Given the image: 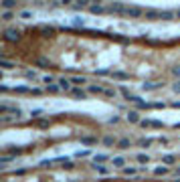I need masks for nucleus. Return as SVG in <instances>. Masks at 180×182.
<instances>
[{
  "mask_svg": "<svg viewBox=\"0 0 180 182\" xmlns=\"http://www.w3.org/2000/svg\"><path fill=\"white\" fill-rule=\"evenodd\" d=\"M81 144H85V146H93V144H97V138H93V136H83V138H81Z\"/></svg>",
  "mask_w": 180,
  "mask_h": 182,
  "instance_id": "17",
  "label": "nucleus"
},
{
  "mask_svg": "<svg viewBox=\"0 0 180 182\" xmlns=\"http://www.w3.org/2000/svg\"><path fill=\"white\" fill-rule=\"evenodd\" d=\"M4 41H8V43H18V41H20V33H18L16 28H6V31H4Z\"/></svg>",
  "mask_w": 180,
  "mask_h": 182,
  "instance_id": "1",
  "label": "nucleus"
},
{
  "mask_svg": "<svg viewBox=\"0 0 180 182\" xmlns=\"http://www.w3.org/2000/svg\"><path fill=\"white\" fill-rule=\"evenodd\" d=\"M172 89L176 91V93H180V81H176V83H174V85H172Z\"/></svg>",
  "mask_w": 180,
  "mask_h": 182,
  "instance_id": "45",
  "label": "nucleus"
},
{
  "mask_svg": "<svg viewBox=\"0 0 180 182\" xmlns=\"http://www.w3.org/2000/svg\"><path fill=\"white\" fill-rule=\"evenodd\" d=\"M39 67H51V63H49V59H45V57H39L37 61H35Z\"/></svg>",
  "mask_w": 180,
  "mask_h": 182,
  "instance_id": "26",
  "label": "nucleus"
},
{
  "mask_svg": "<svg viewBox=\"0 0 180 182\" xmlns=\"http://www.w3.org/2000/svg\"><path fill=\"white\" fill-rule=\"evenodd\" d=\"M89 93H105L101 85H89Z\"/></svg>",
  "mask_w": 180,
  "mask_h": 182,
  "instance_id": "29",
  "label": "nucleus"
},
{
  "mask_svg": "<svg viewBox=\"0 0 180 182\" xmlns=\"http://www.w3.org/2000/svg\"><path fill=\"white\" fill-rule=\"evenodd\" d=\"M109 124H120V117H115V115H113V117H109Z\"/></svg>",
  "mask_w": 180,
  "mask_h": 182,
  "instance_id": "47",
  "label": "nucleus"
},
{
  "mask_svg": "<svg viewBox=\"0 0 180 182\" xmlns=\"http://www.w3.org/2000/svg\"><path fill=\"white\" fill-rule=\"evenodd\" d=\"M14 158H16V156H12V154H4V156H2V158H0V168H2V170H4V166H6V164H8V162H12V160H14Z\"/></svg>",
  "mask_w": 180,
  "mask_h": 182,
  "instance_id": "11",
  "label": "nucleus"
},
{
  "mask_svg": "<svg viewBox=\"0 0 180 182\" xmlns=\"http://www.w3.org/2000/svg\"><path fill=\"white\" fill-rule=\"evenodd\" d=\"M33 87H26V85H18V87H14V93H31Z\"/></svg>",
  "mask_w": 180,
  "mask_h": 182,
  "instance_id": "25",
  "label": "nucleus"
},
{
  "mask_svg": "<svg viewBox=\"0 0 180 182\" xmlns=\"http://www.w3.org/2000/svg\"><path fill=\"white\" fill-rule=\"evenodd\" d=\"M128 122H132V124H140L142 122L140 115H138V111H128Z\"/></svg>",
  "mask_w": 180,
  "mask_h": 182,
  "instance_id": "13",
  "label": "nucleus"
},
{
  "mask_svg": "<svg viewBox=\"0 0 180 182\" xmlns=\"http://www.w3.org/2000/svg\"><path fill=\"white\" fill-rule=\"evenodd\" d=\"M174 16H176V14H174V12H170V10H164V12H160V18H162V20H172Z\"/></svg>",
  "mask_w": 180,
  "mask_h": 182,
  "instance_id": "21",
  "label": "nucleus"
},
{
  "mask_svg": "<svg viewBox=\"0 0 180 182\" xmlns=\"http://www.w3.org/2000/svg\"><path fill=\"white\" fill-rule=\"evenodd\" d=\"M176 16H178V18H180V8H178V12H176Z\"/></svg>",
  "mask_w": 180,
  "mask_h": 182,
  "instance_id": "48",
  "label": "nucleus"
},
{
  "mask_svg": "<svg viewBox=\"0 0 180 182\" xmlns=\"http://www.w3.org/2000/svg\"><path fill=\"white\" fill-rule=\"evenodd\" d=\"M2 20H12V12L10 10H2Z\"/></svg>",
  "mask_w": 180,
  "mask_h": 182,
  "instance_id": "34",
  "label": "nucleus"
},
{
  "mask_svg": "<svg viewBox=\"0 0 180 182\" xmlns=\"http://www.w3.org/2000/svg\"><path fill=\"white\" fill-rule=\"evenodd\" d=\"M95 75H109V69H99L95 71Z\"/></svg>",
  "mask_w": 180,
  "mask_h": 182,
  "instance_id": "42",
  "label": "nucleus"
},
{
  "mask_svg": "<svg viewBox=\"0 0 180 182\" xmlns=\"http://www.w3.org/2000/svg\"><path fill=\"white\" fill-rule=\"evenodd\" d=\"M59 87H61V89H65V91H71V89H73V87H71V79L61 77V79H59Z\"/></svg>",
  "mask_w": 180,
  "mask_h": 182,
  "instance_id": "8",
  "label": "nucleus"
},
{
  "mask_svg": "<svg viewBox=\"0 0 180 182\" xmlns=\"http://www.w3.org/2000/svg\"><path fill=\"white\" fill-rule=\"evenodd\" d=\"M43 81H45L47 85H53V81H55V77H53V75H45V77H43Z\"/></svg>",
  "mask_w": 180,
  "mask_h": 182,
  "instance_id": "36",
  "label": "nucleus"
},
{
  "mask_svg": "<svg viewBox=\"0 0 180 182\" xmlns=\"http://www.w3.org/2000/svg\"><path fill=\"white\" fill-rule=\"evenodd\" d=\"M103 95H107V97H115V89H105Z\"/></svg>",
  "mask_w": 180,
  "mask_h": 182,
  "instance_id": "41",
  "label": "nucleus"
},
{
  "mask_svg": "<svg viewBox=\"0 0 180 182\" xmlns=\"http://www.w3.org/2000/svg\"><path fill=\"white\" fill-rule=\"evenodd\" d=\"M166 172H168V166H158V168L154 170L156 176H162V174H166Z\"/></svg>",
  "mask_w": 180,
  "mask_h": 182,
  "instance_id": "30",
  "label": "nucleus"
},
{
  "mask_svg": "<svg viewBox=\"0 0 180 182\" xmlns=\"http://www.w3.org/2000/svg\"><path fill=\"white\" fill-rule=\"evenodd\" d=\"M71 95L77 97V99H85V97H87V93L81 89V87H73V89H71Z\"/></svg>",
  "mask_w": 180,
  "mask_h": 182,
  "instance_id": "6",
  "label": "nucleus"
},
{
  "mask_svg": "<svg viewBox=\"0 0 180 182\" xmlns=\"http://www.w3.org/2000/svg\"><path fill=\"white\" fill-rule=\"evenodd\" d=\"M164 83H158V81H148V83H144L142 85V89L144 91H154V89H160Z\"/></svg>",
  "mask_w": 180,
  "mask_h": 182,
  "instance_id": "4",
  "label": "nucleus"
},
{
  "mask_svg": "<svg viewBox=\"0 0 180 182\" xmlns=\"http://www.w3.org/2000/svg\"><path fill=\"white\" fill-rule=\"evenodd\" d=\"M18 16H20L22 20H28V18H33V12H31V10H22Z\"/></svg>",
  "mask_w": 180,
  "mask_h": 182,
  "instance_id": "31",
  "label": "nucleus"
},
{
  "mask_svg": "<svg viewBox=\"0 0 180 182\" xmlns=\"http://www.w3.org/2000/svg\"><path fill=\"white\" fill-rule=\"evenodd\" d=\"M174 182H180V178H176V180H174Z\"/></svg>",
  "mask_w": 180,
  "mask_h": 182,
  "instance_id": "49",
  "label": "nucleus"
},
{
  "mask_svg": "<svg viewBox=\"0 0 180 182\" xmlns=\"http://www.w3.org/2000/svg\"><path fill=\"white\" fill-rule=\"evenodd\" d=\"M174 77H180V65H176V67H172V71H170Z\"/></svg>",
  "mask_w": 180,
  "mask_h": 182,
  "instance_id": "38",
  "label": "nucleus"
},
{
  "mask_svg": "<svg viewBox=\"0 0 180 182\" xmlns=\"http://www.w3.org/2000/svg\"><path fill=\"white\" fill-rule=\"evenodd\" d=\"M0 111H2V113L10 111V113H14V117H16V119L20 117V109H18V107H8L6 103H2V105H0Z\"/></svg>",
  "mask_w": 180,
  "mask_h": 182,
  "instance_id": "3",
  "label": "nucleus"
},
{
  "mask_svg": "<svg viewBox=\"0 0 180 182\" xmlns=\"http://www.w3.org/2000/svg\"><path fill=\"white\" fill-rule=\"evenodd\" d=\"M107 160H109L107 154H95V156H93V162H95V164H101V162H107Z\"/></svg>",
  "mask_w": 180,
  "mask_h": 182,
  "instance_id": "15",
  "label": "nucleus"
},
{
  "mask_svg": "<svg viewBox=\"0 0 180 182\" xmlns=\"http://www.w3.org/2000/svg\"><path fill=\"white\" fill-rule=\"evenodd\" d=\"M111 164H113L115 168H122V170H124V168H126V158H124V156H115V158L111 160Z\"/></svg>",
  "mask_w": 180,
  "mask_h": 182,
  "instance_id": "5",
  "label": "nucleus"
},
{
  "mask_svg": "<svg viewBox=\"0 0 180 182\" xmlns=\"http://www.w3.org/2000/svg\"><path fill=\"white\" fill-rule=\"evenodd\" d=\"M174 162H176V156H172V154H166V156H162V164L170 166V164H174Z\"/></svg>",
  "mask_w": 180,
  "mask_h": 182,
  "instance_id": "16",
  "label": "nucleus"
},
{
  "mask_svg": "<svg viewBox=\"0 0 180 182\" xmlns=\"http://www.w3.org/2000/svg\"><path fill=\"white\" fill-rule=\"evenodd\" d=\"M111 77H113V79H120V81H126L130 75H128V73H124V71H113V73H111Z\"/></svg>",
  "mask_w": 180,
  "mask_h": 182,
  "instance_id": "14",
  "label": "nucleus"
},
{
  "mask_svg": "<svg viewBox=\"0 0 180 182\" xmlns=\"http://www.w3.org/2000/svg\"><path fill=\"white\" fill-rule=\"evenodd\" d=\"M71 83H75V85L79 87V85H83V83H87V79H85V77H71Z\"/></svg>",
  "mask_w": 180,
  "mask_h": 182,
  "instance_id": "27",
  "label": "nucleus"
},
{
  "mask_svg": "<svg viewBox=\"0 0 180 182\" xmlns=\"http://www.w3.org/2000/svg\"><path fill=\"white\" fill-rule=\"evenodd\" d=\"M73 24H75V26H83V24H85V20H83V18H75V20H73Z\"/></svg>",
  "mask_w": 180,
  "mask_h": 182,
  "instance_id": "39",
  "label": "nucleus"
},
{
  "mask_svg": "<svg viewBox=\"0 0 180 182\" xmlns=\"http://www.w3.org/2000/svg\"><path fill=\"white\" fill-rule=\"evenodd\" d=\"M0 67H2V69H8V71H10V69H16V63H10V61H6L4 57H0Z\"/></svg>",
  "mask_w": 180,
  "mask_h": 182,
  "instance_id": "10",
  "label": "nucleus"
},
{
  "mask_svg": "<svg viewBox=\"0 0 180 182\" xmlns=\"http://www.w3.org/2000/svg\"><path fill=\"white\" fill-rule=\"evenodd\" d=\"M122 172H124L126 176H134V174H136V172H138V170H136L134 166H126V168H124Z\"/></svg>",
  "mask_w": 180,
  "mask_h": 182,
  "instance_id": "28",
  "label": "nucleus"
},
{
  "mask_svg": "<svg viewBox=\"0 0 180 182\" xmlns=\"http://www.w3.org/2000/svg\"><path fill=\"white\" fill-rule=\"evenodd\" d=\"M103 146H107V148H111V146H117V140L113 136H105L103 138Z\"/></svg>",
  "mask_w": 180,
  "mask_h": 182,
  "instance_id": "12",
  "label": "nucleus"
},
{
  "mask_svg": "<svg viewBox=\"0 0 180 182\" xmlns=\"http://www.w3.org/2000/svg\"><path fill=\"white\" fill-rule=\"evenodd\" d=\"M138 146H142V148H150V146H152V140H150V138H142V140H138Z\"/></svg>",
  "mask_w": 180,
  "mask_h": 182,
  "instance_id": "22",
  "label": "nucleus"
},
{
  "mask_svg": "<svg viewBox=\"0 0 180 182\" xmlns=\"http://www.w3.org/2000/svg\"><path fill=\"white\" fill-rule=\"evenodd\" d=\"M89 10L93 12V14H101V12H103L105 8H103L101 4H93V6H89Z\"/></svg>",
  "mask_w": 180,
  "mask_h": 182,
  "instance_id": "24",
  "label": "nucleus"
},
{
  "mask_svg": "<svg viewBox=\"0 0 180 182\" xmlns=\"http://www.w3.org/2000/svg\"><path fill=\"white\" fill-rule=\"evenodd\" d=\"M126 14H128V16L138 18V16H142V14H144V10H142V8H138V6H126Z\"/></svg>",
  "mask_w": 180,
  "mask_h": 182,
  "instance_id": "2",
  "label": "nucleus"
},
{
  "mask_svg": "<svg viewBox=\"0 0 180 182\" xmlns=\"http://www.w3.org/2000/svg\"><path fill=\"white\" fill-rule=\"evenodd\" d=\"M39 128H49V119H39Z\"/></svg>",
  "mask_w": 180,
  "mask_h": 182,
  "instance_id": "40",
  "label": "nucleus"
},
{
  "mask_svg": "<svg viewBox=\"0 0 180 182\" xmlns=\"http://www.w3.org/2000/svg\"><path fill=\"white\" fill-rule=\"evenodd\" d=\"M14 6H16L14 0H2V10H12Z\"/></svg>",
  "mask_w": 180,
  "mask_h": 182,
  "instance_id": "18",
  "label": "nucleus"
},
{
  "mask_svg": "<svg viewBox=\"0 0 180 182\" xmlns=\"http://www.w3.org/2000/svg\"><path fill=\"white\" fill-rule=\"evenodd\" d=\"M162 126H164V124L158 122V119H154V124H152V128H162Z\"/></svg>",
  "mask_w": 180,
  "mask_h": 182,
  "instance_id": "44",
  "label": "nucleus"
},
{
  "mask_svg": "<svg viewBox=\"0 0 180 182\" xmlns=\"http://www.w3.org/2000/svg\"><path fill=\"white\" fill-rule=\"evenodd\" d=\"M24 77L31 79V81H35L37 79V71H24Z\"/></svg>",
  "mask_w": 180,
  "mask_h": 182,
  "instance_id": "33",
  "label": "nucleus"
},
{
  "mask_svg": "<svg viewBox=\"0 0 180 182\" xmlns=\"http://www.w3.org/2000/svg\"><path fill=\"white\" fill-rule=\"evenodd\" d=\"M146 18L148 20H156V18H160V12L158 10H148L146 12Z\"/></svg>",
  "mask_w": 180,
  "mask_h": 182,
  "instance_id": "20",
  "label": "nucleus"
},
{
  "mask_svg": "<svg viewBox=\"0 0 180 182\" xmlns=\"http://www.w3.org/2000/svg\"><path fill=\"white\" fill-rule=\"evenodd\" d=\"M109 12H124V14H126V6H124L122 2H115V4L109 6Z\"/></svg>",
  "mask_w": 180,
  "mask_h": 182,
  "instance_id": "9",
  "label": "nucleus"
},
{
  "mask_svg": "<svg viewBox=\"0 0 180 182\" xmlns=\"http://www.w3.org/2000/svg\"><path fill=\"white\" fill-rule=\"evenodd\" d=\"M59 89H61V87H59V85H55V83H53V85H47V91H51V93H57Z\"/></svg>",
  "mask_w": 180,
  "mask_h": 182,
  "instance_id": "37",
  "label": "nucleus"
},
{
  "mask_svg": "<svg viewBox=\"0 0 180 182\" xmlns=\"http://www.w3.org/2000/svg\"><path fill=\"white\" fill-rule=\"evenodd\" d=\"M130 146H132V140H130V138H122V140H117V148H120V150H128Z\"/></svg>",
  "mask_w": 180,
  "mask_h": 182,
  "instance_id": "7",
  "label": "nucleus"
},
{
  "mask_svg": "<svg viewBox=\"0 0 180 182\" xmlns=\"http://www.w3.org/2000/svg\"><path fill=\"white\" fill-rule=\"evenodd\" d=\"M136 160H138L140 164H148V162H150V156H148V154H138Z\"/></svg>",
  "mask_w": 180,
  "mask_h": 182,
  "instance_id": "23",
  "label": "nucleus"
},
{
  "mask_svg": "<svg viewBox=\"0 0 180 182\" xmlns=\"http://www.w3.org/2000/svg\"><path fill=\"white\" fill-rule=\"evenodd\" d=\"M41 33H43V37H53L55 35V28L53 26H41Z\"/></svg>",
  "mask_w": 180,
  "mask_h": 182,
  "instance_id": "19",
  "label": "nucleus"
},
{
  "mask_svg": "<svg viewBox=\"0 0 180 182\" xmlns=\"http://www.w3.org/2000/svg\"><path fill=\"white\" fill-rule=\"evenodd\" d=\"M93 168H95L99 174H107V172H109V170H107L105 166H101V164H93Z\"/></svg>",
  "mask_w": 180,
  "mask_h": 182,
  "instance_id": "32",
  "label": "nucleus"
},
{
  "mask_svg": "<svg viewBox=\"0 0 180 182\" xmlns=\"http://www.w3.org/2000/svg\"><path fill=\"white\" fill-rule=\"evenodd\" d=\"M43 93V89H39V87H33V91H31V95H41Z\"/></svg>",
  "mask_w": 180,
  "mask_h": 182,
  "instance_id": "43",
  "label": "nucleus"
},
{
  "mask_svg": "<svg viewBox=\"0 0 180 182\" xmlns=\"http://www.w3.org/2000/svg\"><path fill=\"white\" fill-rule=\"evenodd\" d=\"M41 113H43V111H41V109H35V111H33V113H31V115H33V117H39V115H41Z\"/></svg>",
  "mask_w": 180,
  "mask_h": 182,
  "instance_id": "46",
  "label": "nucleus"
},
{
  "mask_svg": "<svg viewBox=\"0 0 180 182\" xmlns=\"http://www.w3.org/2000/svg\"><path fill=\"white\" fill-rule=\"evenodd\" d=\"M152 124H154V119H142V122H140V126H142V128H150Z\"/></svg>",
  "mask_w": 180,
  "mask_h": 182,
  "instance_id": "35",
  "label": "nucleus"
}]
</instances>
